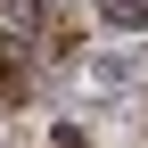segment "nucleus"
<instances>
[{"mask_svg":"<svg viewBox=\"0 0 148 148\" xmlns=\"http://www.w3.org/2000/svg\"><path fill=\"white\" fill-rule=\"evenodd\" d=\"M107 25H123V33H148V0H107Z\"/></svg>","mask_w":148,"mask_h":148,"instance_id":"nucleus-2","label":"nucleus"},{"mask_svg":"<svg viewBox=\"0 0 148 148\" xmlns=\"http://www.w3.org/2000/svg\"><path fill=\"white\" fill-rule=\"evenodd\" d=\"M25 90V58H16V41H0V99H16Z\"/></svg>","mask_w":148,"mask_h":148,"instance_id":"nucleus-1","label":"nucleus"}]
</instances>
